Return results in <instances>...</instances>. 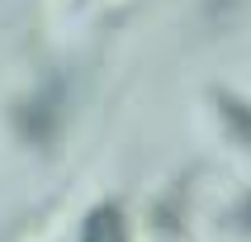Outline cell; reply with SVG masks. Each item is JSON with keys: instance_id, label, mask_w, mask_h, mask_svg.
<instances>
[{"instance_id": "6da1fadb", "label": "cell", "mask_w": 251, "mask_h": 242, "mask_svg": "<svg viewBox=\"0 0 251 242\" xmlns=\"http://www.w3.org/2000/svg\"><path fill=\"white\" fill-rule=\"evenodd\" d=\"M14 128L24 133L28 142H52V133H57V105L48 95H33V100H24V105H14Z\"/></svg>"}, {"instance_id": "7a4b0ae2", "label": "cell", "mask_w": 251, "mask_h": 242, "mask_svg": "<svg viewBox=\"0 0 251 242\" xmlns=\"http://www.w3.org/2000/svg\"><path fill=\"white\" fill-rule=\"evenodd\" d=\"M81 242H128V223L119 204H100L81 228Z\"/></svg>"}, {"instance_id": "3957f363", "label": "cell", "mask_w": 251, "mask_h": 242, "mask_svg": "<svg viewBox=\"0 0 251 242\" xmlns=\"http://www.w3.org/2000/svg\"><path fill=\"white\" fill-rule=\"evenodd\" d=\"M218 100V109H223V124L232 128V138L242 147H251V105L247 100H232V95H213Z\"/></svg>"}, {"instance_id": "277c9868", "label": "cell", "mask_w": 251, "mask_h": 242, "mask_svg": "<svg viewBox=\"0 0 251 242\" xmlns=\"http://www.w3.org/2000/svg\"><path fill=\"white\" fill-rule=\"evenodd\" d=\"M237 223H242V228H247V233H251V195H247V199H242V204H237Z\"/></svg>"}]
</instances>
